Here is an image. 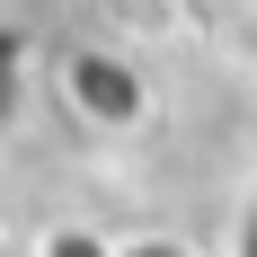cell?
Masks as SVG:
<instances>
[{"instance_id": "cell-2", "label": "cell", "mask_w": 257, "mask_h": 257, "mask_svg": "<svg viewBox=\"0 0 257 257\" xmlns=\"http://www.w3.org/2000/svg\"><path fill=\"white\" fill-rule=\"evenodd\" d=\"M9 115H18V53L0 45V124H9Z\"/></svg>"}, {"instance_id": "cell-1", "label": "cell", "mask_w": 257, "mask_h": 257, "mask_svg": "<svg viewBox=\"0 0 257 257\" xmlns=\"http://www.w3.org/2000/svg\"><path fill=\"white\" fill-rule=\"evenodd\" d=\"M62 98H71V115H89V124H106V133H124V124H142L151 89H142V71H133L124 53L89 45V53H71V62H62Z\"/></svg>"}]
</instances>
